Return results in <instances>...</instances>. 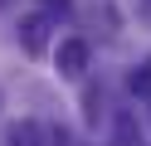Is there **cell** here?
<instances>
[{
	"label": "cell",
	"instance_id": "6da1fadb",
	"mask_svg": "<svg viewBox=\"0 0 151 146\" xmlns=\"http://www.w3.org/2000/svg\"><path fill=\"white\" fill-rule=\"evenodd\" d=\"M20 49L34 54V58L49 49V15H24L20 19Z\"/></svg>",
	"mask_w": 151,
	"mask_h": 146
},
{
	"label": "cell",
	"instance_id": "7a4b0ae2",
	"mask_svg": "<svg viewBox=\"0 0 151 146\" xmlns=\"http://www.w3.org/2000/svg\"><path fill=\"white\" fill-rule=\"evenodd\" d=\"M83 68H88V44H83V39H63L59 44V73L63 78H78Z\"/></svg>",
	"mask_w": 151,
	"mask_h": 146
},
{
	"label": "cell",
	"instance_id": "3957f363",
	"mask_svg": "<svg viewBox=\"0 0 151 146\" xmlns=\"http://www.w3.org/2000/svg\"><path fill=\"white\" fill-rule=\"evenodd\" d=\"M5 141H10V146H49V127L34 122V117H24V122L10 127V136H5Z\"/></svg>",
	"mask_w": 151,
	"mask_h": 146
},
{
	"label": "cell",
	"instance_id": "277c9868",
	"mask_svg": "<svg viewBox=\"0 0 151 146\" xmlns=\"http://www.w3.org/2000/svg\"><path fill=\"white\" fill-rule=\"evenodd\" d=\"M112 146H141V127L132 112H117V136H112Z\"/></svg>",
	"mask_w": 151,
	"mask_h": 146
},
{
	"label": "cell",
	"instance_id": "5b68a950",
	"mask_svg": "<svg viewBox=\"0 0 151 146\" xmlns=\"http://www.w3.org/2000/svg\"><path fill=\"white\" fill-rule=\"evenodd\" d=\"M127 88H132V97H146V102H151V63H141V68H132V78H127Z\"/></svg>",
	"mask_w": 151,
	"mask_h": 146
},
{
	"label": "cell",
	"instance_id": "8992f818",
	"mask_svg": "<svg viewBox=\"0 0 151 146\" xmlns=\"http://www.w3.org/2000/svg\"><path fill=\"white\" fill-rule=\"evenodd\" d=\"M39 5H44V10H68L73 0H39Z\"/></svg>",
	"mask_w": 151,
	"mask_h": 146
},
{
	"label": "cell",
	"instance_id": "52a82bcc",
	"mask_svg": "<svg viewBox=\"0 0 151 146\" xmlns=\"http://www.w3.org/2000/svg\"><path fill=\"white\" fill-rule=\"evenodd\" d=\"M54 146H68V136H63V132H59V141H54Z\"/></svg>",
	"mask_w": 151,
	"mask_h": 146
},
{
	"label": "cell",
	"instance_id": "ba28073f",
	"mask_svg": "<svg viewBox=\"0 0 151 146\" xmlns=\"http://www.w3.org/2000/svg\"><path fill=\"white\" fill-rule=\"evenodd\" d=\"M141 10H146V15H151V0H146V5H141Z\"/></svg>",
	"mask_w": 151,
	"mask_h": 146
},
{
	"label": "cell",
	"instance_id": "9c48e42d",
	"mask_svg": "<svg viewBox=\"0 0 151 146\" xmlns=\"http://www.w3.org/2000/svg\"><path fill=\"white\" fill-rule=\"evenodd\" d=\"M0 5H10V0H0Z\"/></svg>",
	"mask_w": 151,
	"mask_h": 146
}]
</instances>
